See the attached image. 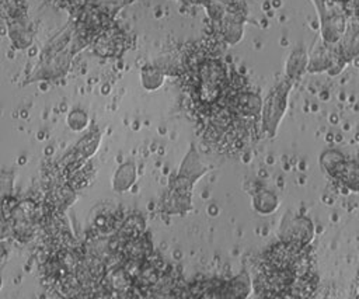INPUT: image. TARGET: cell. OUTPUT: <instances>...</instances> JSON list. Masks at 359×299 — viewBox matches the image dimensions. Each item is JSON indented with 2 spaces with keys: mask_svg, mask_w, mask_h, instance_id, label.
<instances>
[{
  "mask_svg": "<svg viewBox=\"0 0 359 299\" xmlns=\"http://www.w3.org/2000/svg\"><path fill=\"white\" fill-rule=\"evenodd\" d=\"M335 178L349 191L359 192V163L346 160Z\"/></svg>",
  "mask_w": 359,
  "mask_h": 299,
  "instance_id": "1",
  "label": "cell"
},
{
  "mask_svg": "<svg viewBox=\"0 0 359 299\" xmlns=\"http://www.w3.org/2000/svg\"><path fill=\"white\" fill-rule=\"evenodd\" d=\"M358 296H359V295H358Z\"/></svg>",
  "mask_w": 359,
  "mask_h": 299,
  "instance_id": "3",
  "label": "cell"
},
{
  "mask_svg": "<svg viewBox=\"0 0 359 299\" xmlns=\"http://www.w3.org/2000/svg\"><path fill=\"white\" fill-rule=\"evenodd\" d=\"M345 161H346V157L338 150H327L320 157V163H321L324 171L334 178Z\"/></svg>",
  "mask_w": 359,
  "mask_h": 299,
  "instance_id": "2",
  "label": "cell"
}]
</instances>
